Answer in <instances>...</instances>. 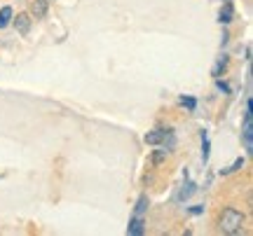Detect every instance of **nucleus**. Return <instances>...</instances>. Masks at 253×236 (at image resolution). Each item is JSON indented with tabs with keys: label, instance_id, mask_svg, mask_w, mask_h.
Segmentation results:
<instances>
[{
	"label": "nucleus",
	"instance_id": "16",
	"mask_svg": "<svg viewBox=\"0 0 253 236\" xmlns=\"http://www.w3.org/2000/svg\"><path fill=\"white\" fill-rule=\"evenodd\" d=\"M202 210H204V208H202V206H195V208H190V213H192V215H199Z\"/></svg>",
	"mask_w": 253,
	"mask_h": 236
},
{
	"label": "nucleus",
	"instance_id": "2",
	"mask_svg": "<svg viewBox=\"0 0 253 236\" xmlns=\"http://www.w3.org/2000/svg\"><path fill=\"white\" fill-rule=\"evenodd\" d=\"M12 24H14V28H17L19 35H28L31 24H33V17H31L28 12H19L17 17H12Z\"/></svg>",
	"mask_w": 253,
	"mask_h": 236
},
{
	"label": "nucleus",
	"instance_id": "5",
	"mask_svg": "<svg viewBox=\"0 0 253 236\" xmlns=\"http://www.w3.org/2000/svg\"><path fill=\"white\" fill-rule=\"evenodd\" d=\"M164 134H167V129H155V131H148V134H145V143H148V145H162Z\"/></svg>",
	"mask_w": 253,
	"mask_h": 236
},
{
	"label": "nucleus",
	"instance_id": "12",
	"mask_svg": "<svg viewBox=\"0 0 253 236\" xmlns=\"http://www.w3.org/2000/svg\"><path fill=\"white\" fill-rule=\"evenodd\" d=\"M178 103H181V105H185L188 110H195V108H197V101L192 99V96H181V99H178Z\"/></svg>",
	"mask_w": 253,
	"mask_h": 236
},
{
	"label": "nucleus",
	"instance_id": "1",
	"mask_svg": "<svg viewBox=\"0 0 253 236\" xmlns=\"http://www.w3.org/2000/svg\"><path fill=\"white\" fill-rule=\"evenodd\" d=\"M244 222H246V215L242 210L237 208H225L220 213V218H218V229L223 232V234H242L244 232Z\"/></svg>",
	"mask_w": 253,
	"mask_h": 236
},
{
	"label": "nucleus",
	"instance_id": "14",
	"mask_svg": "<svg viewBox=\"0 0 253 236\" xmlns=\"http://www.w3.org/2000/svg\"><path fill=\"white\" fill-rule=\"evenodd\" d=\"M164 159H167V150H157V152H153V164H162Z\"/></svg>",
	"mask_w": 253,
	"mask_h": 236
},
{
	"label": "nucleus",
	"instance_id": "8",
	"mask_svg": "<svg viewBox=\"0 0 253 236\" xmlns=\"http://www.w3.org/2000/svg\"><path fill=\"white\" fill-rule=\"evenodd\" d=\"M12 17H14L12 7H9V5H5V7L0 9V28H7L9 24H12Z\"/></svg>",
	"mask_w": 253,
	"mask_h": 236
},
{
	"label": "nucleus",
	"instance_id": "7",
	"mask_svg": "<svg viewBox=\"0 0 253 236\" xmlns=\"http://www.w3.org/2000/svg\"><path fill=\"white\" fill-rule=\"evenodd\" d=\"M195 192H197V185H195V182H185V185H183L181 187V192H178V201H185V199H190V197H192V194H195Z\"/></svg>",
	"mask_w": 253,
	"mask_h": 236
},
{
	"label": "nucleus",
	"instance_id": "13",
	"mask_svg": "<svg viewBox=\"0 0 253 236\" xmlns=\"http://www.w3.org/2000/svg\"><path fill=\"white\" fill-rule=\"evenodd\" d=\"M209 147H211V145H209V140H207V138H202V162H204V164L209 162Z\"/></svg>",
	"mask_w": 253,
	"mask_h": 236
},
{
	"label": "nucleus",
	"instance_id": "4",
	"mask_svg": "<svg viewBox=\"0 0 253 236\" xmlns=\"http://www.w3.org/2000/svg\"><path fill=\"white\" fill-rule=\"evenodd\" d=\"M145 232V218L143 215H134V218L129 220V227H126V234L131 236H141Z\"/></svg>",
	"mask_w": 253,
	"mask_h": 236
},
{
	"label": "nucleus",
	"instance_id": "3",
	"mask_svg": "<svg viewBox=\"0 0 253 236\" xmlns=\"http://www.w3.org/2000/svg\"><path fill=\"white\" fill-rule=\"evenodd\" d=\"M47 9H49V0H33L31 2V17L36 19H45L47 17Z\"/></svg>",
	"mask_w": 253,
	"mask_h": 236
},
{
	"label": "nucleus",
	"instance_id": "6",
	"mask_svg": "<svg viewBox=\"0 0 253 236\" xmlns=\"http://www.w3.org/2000/svg\"><path fill=\"white\" fill-rule=\"evenodd\" d=\"M232 17H235V9H232L230 0H227L225 7L220 9V14H218V21H220V24H230V21H232Z\"/></svg>",
	"mask_w": 253,
	"mask_h": 236
},
{
	"label": "nucleus",
	"instance_id": "9",
	"mask_svg": "<svg viewBox=\"0 0 253 236\" xmlns=\"http://www.w3.org/2000/svg\"><path fill=\"white\" fill-rule=\"evenodd\" d=\"M145 210H148V197H145V194H141V197H138V201H136L134 215H143V218H145Z\"/></svg>",
	"mask_w": 253,
	"mask_h": 236
},
{
	"label": "nucleus",
	"instance_id": "15",
	"mask_svg": "<svg viewBox=\"0 0 253 236\" xmlns=\"http://www.w3.org/2000/svg\"><path fill=\"white\" fill-rule=\"evenodd\" d=\"M216 87H218L220 91H223V94H230V91H232V89H230V84H227V82L218 80V77H216Z\"/></svg>",
	"mask_w": 253,
	"mask_h": 236
},
{
	"label": "nucleus",
	"instance_id": "10",
	"mask_svg": "<svg viewBox=\"0 0 253 236\" xmlns=\"http://www.w3.org/2000/svg\"><path fill=\"white\" fill-rule=\"evenodd\" d=\"M242 166H244V159H242V157H239V159H237V162L232 164V166H227V169H220V175H230V173L239 171V169H242Z\"/></svg>",
	"mask_w": 253,
	"mask_h": 236
},
{
	"label": "nucleus",
	"instance_id": "11",
	"mask_svg": "<svg viewBox=\"0 0 253 236\" xmlns=\"http://www.w3.org/2000/svg\"><path fill=\"white\" fill-rule=\"evenodd\" d=\"M225 68H227V56H223L216 64V68H213V77H220V73H225Z\"/></svg>",
	"mask_w": 253,
	"mask_h": 236
}]
</instances>
